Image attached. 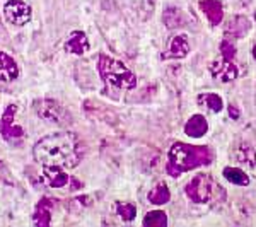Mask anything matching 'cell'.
Masks as SVG:
<instances>
[{
    "label": "cell",
    "instance_id": "obj_1",
    "mask_svg": "<svg viewBox=\"0 0 256 227\" xmlns=\"http://www.w3.org/2000/svg\"><path fill=\"white\" fill-rule=\"evenodd\" d=\"M34 159L43 168L72 169L80 162L79 142L76 135L68 132L52 134L36 142Z\"/></svg>",
    "mask_w": 256,
    "mask_h": 227
},
{
    "label": "cell",
    "instance_id": "obj_2",
    "mask_svg": "<svg viewBox=\"0 0 256 227\" xmlns=\"http://www.w3.org/2000/svg\"><path fill=\"white\" fill-rule=\"evenodd\" d=\"M210 159H212V154L205 146H188V144L178 142L169 150L166 169L172 178H176V176L183 174L184 171L208 164Z\"/></svg>",
    "mask_w": 256,
    "mask_h": 227
},
{
    "label": "cell",
    "instance_id": "obj_3",
    "mask_svg": "<svg viewBox=\"0 0 256 227\" xmlns=\"http://www.w3.org/2000/svg\"><path fill=\"white\" fill-rule=\"evenodd\" d=\"M98 70L101 79L104 80V84L108 88L114 89H134L137 86V77L122 62L110 58L106 55L99 56L98 62Z\"/></svg>",
    "mask_w": 256,
    "mask_h": 227
},
{
    "label": "cell",
    "instance_id": "obj_4",
    "mask_svg": "<svg viewBox=\"0 0 256 227\" xmlns=\"http://www.w3.org/2000/svg\"><path fill=\"white\" fill-rule=\"evenodd\" d=\"M190 200L195 204H207L214 193V180L208 174H196L184 188Z\"/></svg>",
    "mask_w": 256,
    "mask_h": 227
},
{
    "label": "cell",
    "instance_id": "obj_5",
    "mask_svg": "<svg viewBox=\"0 0 256 227\" xmlns=\"http://www.w3.org/2000/svg\"><path fill=\"white\" fill-rule=\"evenodd\" d=\"M16 113H18V106L9 104L0 118V135L6 140H18L24 137V130L16 123Z\"/></svg>",
    "mask_w": 256,
    "mask_h": 227
},
{
    "label": "cell",
    "instance_id": "obj_6",
    "mask_svg": "<svg viewBox=\"0 0 256 227\" xmlns=\"http://www.w3.org/2000/svg\"><path fill=\"white\" fill-rule=\"evenodd\" d=\"M31 7L20 0H9L4 6V16L14 26H24L31 20Z\"/></svg>",
    "mask_w": 256,
    "mask_h": 227
},
{
    "label": "cell",
    "instance_id": "obj_7",
    "mask_svg": "<svg viewBox=\"0 0 256 227\" xmlns=\"http://www.w3.org/2000/svg\"><path fill=\"white\" fill-rule=\"evenodd\" d=\"M210 74L222 82H232L238 79L239 70L236 65H234L232 60H227L224 56H220V58H217L216 62H212V65H210Z\"/></svg>",
    "mask_w": 256,
    "mask_h": 227
},
{
    "label": "cell",
    "instance_id": "obj_8",
    "mask_svg": "<svg viewBox=\"0 0 256 227\" xmlns=\"http://www.w3.org/2000/svg\"><path fill=\"white\" fill-rule=\"evenodd\" d=\"M34 110L40 118L46 120V122H52V123H58L60 120L64 118V108H62L56 101H52V99L36 101Z\"/></svg>",
    "mask_w": 256,
    "mask_h": 227
},
{
    "label": "cell",
    "instance_id": "obj_9",
    "mask_svg": "<svg viewBox=\"0 0 256 227\" xmlns=\"http://www.w3.org/2000/svg\"><path fill=\"white\" fill-rule=\"evenodd\" d=\"M41 180L50 188H64L70 184V180L72 178L62 168H43Z\"/></svg>",
    "mask_w": 256,
    "mask_h": 227
},
{
    "label": "cell",
    "instance_id": "obj_10",
    "mask_svg": "<svg viewBox=\"0 0 256 227\" xmlns=\"http://www.w3.org/2000/svg\"><path fill=\"white\" fill-rule=\"evenodd\" d=\"M56 205V200L53 198H41L38 207L34 210V224L41 227H48L52 224V208Z\"/></svg>",
    "mask_w": 256,
    "mask_h": 227
},
{
    "label": "cell",
    "instance_id": "obj_11",
    "mask_svg": "<svg viewBox=\"0 0 256 227\" xmlns=\"http://www.w3.org/2000/svg\"><path fill=\"white\" fill-rule=\"evenodd\" d=\"M19 77V67L10 55L0 52V82H12Z\"/></svg>",
    "mask_w": 256,
    "mask_h": 227
},
{
    "label": "cell",
    "instance_id": "obj_12",
    "mask_svg": "<svg viewBox=\"0 0 256 227\" xmlns=\"http://www.w3.org/2000/svg\"><path fill=\"white\" fill-rule=\"evenodd\" d=\"M200 9L212 26H218L224 18V7L218 0H200Z\"/></svg>",
    "mask_w": 256,
    "mask_h": 227
},
{
    "label": "cell",
    "instance_id": "obj_13",
    "mask_svg": "<svg viewBox=\"0 0 256 227\" xmlns=\"http://www.w3.org/2000/svg\"><path fill=\"white\" fill-rule=\"evenodd\" d=\"M190 52V44L186 34H178L169 41L168 52L162 55V58H184Z\"/></svg>",
    "mask_w": 256,
    "mask_h": 227
},
{
    "label": "cell",
    "instance_id": "obj_14",
    "mask_svg": "<svg viewBox=\"0 0 256 227\" xmlns=\"http://www.w3.org/2000/svg\"><path fill=\"white\" fill-rule=\"evenodd\" d=\"M65 50L68 53H76V55H84L86 52H89V40L86 36V32L82 31L70 32V36L65 41Z\"/></svg>",
    "mask_w": 256,
    "mask_h": 227
},
{
    "label": "cell",
    "instance_id": "obj_15",
    "mask_svg": "<svg viewBox=\"0 0 256 227\" xmlns=\"http://www.w3.org/2000/svg\"><path fill=\"white\" fill-rule=\"evenodd\" d=\"M207 130H208V123H207V120H205V116H202V114H193L186 122V125H184V134L193 138L204 137V135L207 134Z\"/></svg>",
    "mask_w": 256,
    "mask_h": 227
},
{
    "label": "cell",
    "instance_id": "obj_16",
    "mask_svg": "<svg viewBox=\"0 0 256 227\" xmlns=\"http://www.w3.org/2000/svg\"><path fill=\"white\" fill-rule=\"evenodd\" d=\"M250 20L242 16H236V18L229 19L226 24V36L230 38H242L248 31H250Z\"/></svg>",
    "mask_w": 256,
    "mask_h": 227
},
{
    "label": "cell",
    "instance_id": "obj_17",
    "mask_svg": "<svg viewBox=\"0 0 256 227\" xmlns=\"http://www.w3.org/2000/svg\"><path fill=\"white\" fill-rule=\"evenodd\" d=\"M196 102H198V106L207 108L212 111V113H220L222 108H224V101H222V98L216 92H202L200 96L196 98Z\"/></svg>",
    "mask_w": 256,
    "mask_h": 227
},
{
    "label": "cell",
    "instance_id": "obj_18",
    "mask_svg": "<svg viewBox=\"0 0 256 227\" xmlns=\"http://www.w3.org/2000/svg\"><path fill=\"white\" fill-rule=\"evenodd\" d=\"M222 174H224V178L229 181V183L238 184V186H248V184H250V178H248V174L239 168L227 166V168H224Z\"/></svg>",
    "mask_w": 256,
    "mask_h": 227
},
{
    "label": "cell",
    "instance_id": "obj_19",
    "mask_svg": "<svg viewBox=\"0 0 256 227\" xmlns=\"http://www.w3.org/2000/svg\"><path fill=\"white\" fill-rule=\"evenodd\" d=\"M147 198H148V202H150V204H154V205H164V204H168V202L171 200V192H169L166 183H159L158 186L148 193Z\"/></svg>",
    "mask_w": 256,
    "mask_h": 227
},
{
    "label": "cell",
    "instance_id": "obj_20",
    "mask_svg": "<svg viewBox=\"0 0 256 227\" xmlns=\"http://www.w3.org/2000/svg\"><path fill=\"white\" fill-rule=\"evenodd\" d=\"M234 158L238 159V162L250 168H253L256 164V152L250 146H238L234 148Z\"/></svg>",
    "mask_w": 256,
    "mask_h": 227
},
{
    "label": "cell",
    "instance_id": "obj_21",
    "mask_svg": "<svg viewBox=\"0 0 256 227\" xmlns=\"http://www.w3.org/2000/svg\"><path fill=\"white\" fill-rule=\"evenodd\" d=\"M142 224L146 227H166L168 226V216L162 212V210H154V212L147 214Z\"/></svg>",
    "mask_w": 256,
    "mask_h": 227
},
{
    "label": "cell",
    "instance_id": "obj_22",
    "mask_svg": "<svg viewBox=\"0 0 256 227\" xmlns=\"http://www.w3.org/2000/svg\"><path fill=\"white\" fill-rule=\"evenodd\" d=\"M116 212L125 222L134 220L135 216H137V208H135L134 204H118L116 205Z\"/></svg>",
    "mask_w": 256,
    "mask_h": 227
},
{
    "label": "cell",
    "instance_id": "obj_23",
    "mask_svg": "<svg viewBox=\"0 0 256 227\" xmlns=\"http://www.w3.org/2000/svg\"><path fill=\"white\" fill-rule=\"evenodd\" d=\"M220 56H224L227 60H232L234 56H236V48H234V44H230L227 40H224L220 43Z\"/></svg>",
    "mask_w": 256,
    "mask_h": 227
},
{
    "label": "cell",
    "instance_id": "obj_24",
    "mask_svg": "<svg viewBox=\"0 0 256 227\" xmlns=\"http://www.w3.org/2000/svg\"><path fill=\"white\" fill-rule=\"evenodd\" d=\"M229 114H230V118L238 120V118H239V110H238L234 104H230V106H229Z\"/></svg>",
    "mask_w": 256,
    "mask_h": 227
},
{
    "label": "cell",
    "instance_id": "obj_25",
    "mask_svg": "<svg viewBox=\"0 0 256 227\" xmlns=\"http://www.w3.org/2000/svg\"><path fill=\"white\" fill-rule=\"evenodd\" d=\"M253 58L256 60V44H254V46H253Z\"/></svg>",
    "mask_w": 256,
    "mask_h": 227
}]
</instances>
